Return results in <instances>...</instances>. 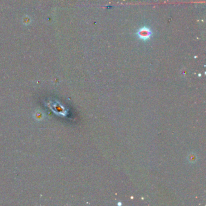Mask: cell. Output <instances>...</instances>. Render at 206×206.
<instances>
[{"label":"cell","instance_id":"obj_1","mask_svg":"<svg viewBox=\"0 0 206 206\" xmlns=\"http://www.w3.org/2000/svg\"><path fill=\"white\" fill-rule=\"evenodd\" d=\"M137 35L142 40H148L152 35V32L148 28L143 27L138 31Z\"/></svg>","mask_w":206,"mask_h":206}]
</instances>
